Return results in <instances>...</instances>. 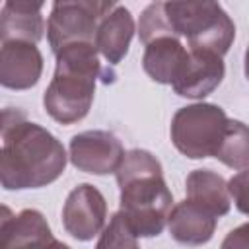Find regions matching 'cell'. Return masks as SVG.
<instances>
[{"mask_svg":"<svg viewBox=\"0 0 249 249\" xmlns=\"http://www.w3.org/2000/svg\"><path fill=\"white\" fill-rule=\"evenodd\" d=\"M62 142L45 126L25 119L19 109H4L0 183L6 191L41 189L54 183L66 169Z\"/></svg>","mask_w":249,"mask_h":249,"instance_id":"obj_1","label":"cell"},{"mask_svg":"<svg viewBox=\"0 0 249 249\" xmlns=\"http://www.w3.org/2000/svg\"><path fill=\"white\" fill-rule=\"evenodd\" d=\"M121 212L138 237L160 235L173 208V195L163 179L160 160L148 150H128L117 169Z\"/></svg>","mask_w":249,"mask_h":249,"instance_id":"obj_2","label":"cell"},{"mask_svg":"<svg viewBox=\"0 0 249 249\" xmlns=\"http://www.w3.org/2000/svg\"><path fill=\"white\" fill-rule=\"evenodd\" d=\"M49 88L43 93V107L49 117L60 124H74L91 109L95 82L101 76L105 84L113 82L115 74L99 62V53L93 43H74L60 49Z\"/></svg>","mask_w":249,"mask_h":249,"instance_id":"obj_3","label":"cell"},{"mask_svg":"<svg viewBox=\"0 0 249 249\" xmlns=\"http://www.w3.org/2000/svg\"><path fill=\"white\" fill-rule=\"evenodd\" d=\"M165 14L189 51L224 56L235 39V25L218 2H165Z\"/></svg>","mask_w":249,"mask_h":249,"instance_id":"obj_4","label":"cell"},{"mask_svg":"<svg viewBox=\"0 0 249 249\" xmlns=\"http://www.w3.org/2000/svg\"><path fill=\"white\" fill-rule=\"evenodd\" d=\"M228 121L226 111L214 103L200 101L181 107L171 119V142L191 160L216 156Z\"/></svg>","mask_w":249,"mask_h":249,"instance_id":"obj_5","label":"cell"},{"mask_svg":"<svg viewBox=\"0 0 249 249\" xmlns=\"http://www.w3.org/2000/svg\"><path fill=\"white\" fill-rule=\"evenodd\" d=\"M115 6V2L103 0L54 2L47 21V39L53 53L56 54L60 49L74 43H93L99 21Z\"/></svg>","mask_w":249,"mask_h":249,"instance_id":"obj_6","label":"cell"},{"mask_svg":"<svg viewBox=\"0 0 249 249\" xmlns=\"http://www.w3.org/2000/svg\"><path fill=\"white\" fill-rule=\"evenodd\" d=\"M107 220V202L101 191L89 183L76 185L62 206V226L78 241H89L103 231Z\"/></svg>","mask_w":249,"mask_h":249,"instance_id":"obj_7","label":"cell"},{"mask_svg":"<svg viewBox=\"0 0 249 249\" xmlns=\"http://www.w3.org/2000/svg\"><path fill=\"white\" fill-rule=\"evenodd\" d=\"M124 148L121 140L109 130H84L70 140V161L78 171L91 175L117 173Z\"/></svg>","mask_w":249,"mask_h":249,"instance_id":"obj_8","label":"cell"},{"mask_svg":"<svg viewBox=\"0 0 249 249\" xmlns=\"http://www.w3.org/2000/svg\"><path fill=\"white\" fill-rule=\"evenodd\" d=\"M53 241L54 235L39 210L25 208L12 214L10 208H2L0 249H47Z\"/></svg>","mask_w":249,"mask_h":249,"instance_id":"obj_9","label":"cell"},{"mask_svg":"<svg viewBox=\"0 0 249 249\" xmlns=\"http://www.w3.org/2000/svg\"><path fill=\"white\" fill-rule=\"evenodd\" d=\"M43 74V54L37 45L6 41L0 49V84L8 89H29Z\"/></svg>","mask_w":249,"mask_h":249,"instance_id":"obj_10","label":"cell"},{"mask_svg":"<svg viewBox=\"0 0 249 249\" xmlns=\"http://www.w3.org/2000/svg\"><path fill=\"white\" fill-rule=\"evenodd\" d=\"M224 74L226 66L222 56L212 53L189 51V58L171 88L181 97L202 99L222 84Z\"/></svg>","mask_w":249,"mask_h":249,"instance_id":"obj_11","label":"cell"},{"mask_svg":"<svg viewBox=\"0 0 249 249\" xmlns=\"http://www.w3.org/2000/svg\"><path fill=\"white\" fill-rule=\"evenodd\" d=\"M43 2L29 0H8L0 12V39L25 41L37 45L45 33Z\"/></svg>","mask_w":249,"mask_h":249,"instance_id":"obj_12","label":"cell"},{"mask_svg":"<svg viewBox=\"0 0 249 249\" xmlns=\"http://www.w3.org/2000/svg\"><path fill=\"white\" fill-rule=\"evenodd\" d=\"M218 218L189 198L173 204L167 228L169 235L181 245H204L216 231Z\"/></svg>","mask_w":249,"mask_h":249,"instance_id":"obj_13","label":"cell"},{"mask_svg":"<svg viewBox=\"0 0 249 249\" xmlns=\"http://www.w3.org/2000/svg\"><path fill=\"white\" fill-rule=\"evenodd\" d=\"M134 31H136V25L130 10L124 8L123 4H117L97 25V33L93 41L97 53L111 66L119 64L128 53Z\"/></svg>","mask_w":249,"mask_h":249,"instance_id":"obj_14","label":"cell"},{"mask_svg":"<svg viewBox=\"0 0 249 249\" xmlns=\"http://www.w3.org/2000/svg\"><path fill=\"white\" fill-rule=\"evenodd\" d=\"M189 58V49L179 37L167 35L144 45L142 68L158 84H173Z\"/></svg>","mask_w":249,"mask_h":249,"instance_id":"obj_15","label":"cell"},{"mask_svg":"<svg viewBox=\"0 0 249 249\" xmlns=\"http://www.w3.org/2000/svg\"><path fill=\"white\" fill-rule=\"evenodd\" d=\"M187 198L204 210L212 212L216 218L226 216L231 206V196L226 179L212 169H195L185 181Z\"/></svg>","mask_w":249,"mask_h":249,"instance_id":"obj_16","label":"cell"},{"mask_svg":"<svg viewBox=\"0 0 249 249\" xmlns=\"http://www.w3.org/2000/svg\"><path fill=\"white\" fill-rule=\"evenodd\" d=\"M214 158L231 169H249V124L230 119Z\"/></svg>","mask_w":249,"mask_h":249,"instance_id":"obj_17","label":"cell"},{"mask_svg":"<svg viewBox=\"0 0 249 249\" xmlns=\"http://www.w3.org/2000/svg\"><path fill=\"white\" fill-rule=\"evenodd\" d=\"M167 35H175L167 14H165V2H152L144 8V12L140 14L138 19V37L144 45L152 43L154 39L160 37H167Z\"/></svg>","mask_w":249,"mask_h":249,"instance_id":"obj_18","label":"cell"},{"mask_svg":"<svg viewBox=\"0 0 249 249\" xmlns=\"http://www.w3.org/2000/svg\"><path fill=\"white\" fill-rule=\"evenodd\" d=\"M136 239L138 235L130 228L126 216L119 210L111 216L109 224L103 228L95 249H138Z\"/></svg>","mask_w":249,"mask_h":249,"instance_id":"obj_19","label":"cell"},{"mask_svg":"<svg viewBox=\"0 0 249 249\" xmlns=\"http://www.w3.org/2000/svg\"><path fill=\"white\" fill-rule=\"evenodd\" d=\"M228 189H230V196L235 202V208L249 216V169L239 171L237 175H233L228 181Z\"/></svg>","mask_w":249,"mask_h":249,"instance_id":"obj_20","label":"cell"},{"mask_svg":"<svg viewBox=\"0 0 249 249\" xmlns=\"http://www.w3.org/2000/svg\"><path fill=\"white\" fill-rule=\"evenodd\" d=\"M220 249H249V224L233 228L222 241Z\"/></svg>","mask_w":249,"mask_h":249,"instance_id":"obj_21","label":"cell"},{"mask_svg":"<svg viewBox=\"0 0 249 249\" xmlns=\"http://www.w3.org/2000/svg\"><path fill=\"white\" fill-rule=\"evenodd\" d=\"M47 249H70V247H68L66 243H62V241H58V239H54V241H53V243H51V245H49Z\"/></svg>","mask_w":249,"mask_h":249,"instance_id":"obj_22","label":"cell"},{"mask_svg":"<svg viewBox=\"0 0 249 249\" xmlns=\"http://www.w3.org/2000/svg\"><path fill=\"white\" fill-rule=\"evenodd\" d=\"M243 70H245V78L249 80V45L245 49V62H243Z\"/></svg>","mask_w":249,"mask_h":249,"instance_id":"obj_23","label":"cell"}]
</instances>
